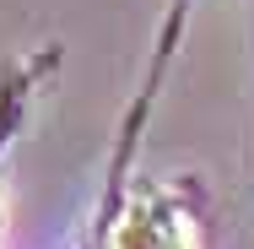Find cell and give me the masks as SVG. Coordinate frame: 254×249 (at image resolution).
I'll return each mask as SVG.
<instances>
[{"label": "cell", "instance_id": "cell-1", "mask_svg": "<svg viewBox=\"0 0 254 249\" xmlns=\"http://www.w3.org/2000/svg\"><path fill=\"white\" fill-rule=\"evenodd\" d=\"M114 249H179V233H173V217L157 206V200H135L119 228H114Z\"/></svg>", "mask_w": 254, "mask_h": 249}]
</instances>
